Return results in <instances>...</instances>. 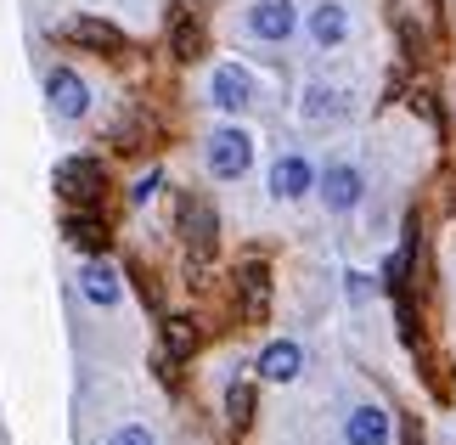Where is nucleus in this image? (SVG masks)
<instances>
[{
	"mask_svg": "<svg viewBox=\"0 0 456 445\" xmlns=\"http://www.w3.org/2000/svg\"><path fill=\"white\" fill-rule=\"evenodd\" d=\"M198 344H203V333L191 327V322H164V350H169V361H186Z\"/></svg>",
	"mask_w": 456,
	"mask_h": 445,
	"instance_id": "18",
	"label": "nucleus"
},
{
	"mask_svg": "<svg viewBox=\"0 0 456 445\" xmlns=\"http://www.w3.org/2000/svg\"><path fill=\"white\" fill-rule=\"evenodd\" d=\"M208 102H215L220 113H242L254 102V74L237 62H220L215 74H208Z\"/></svg>",
	"mask_w": 456,
	"mask_h": 445,
	"instance_id": "6",
	"label": "nucleus"
},
{
	"mask_svg": "<svg viewBox=\"0 0 456 445\" xmlns=\"http://www.w3.org/2000/svg\"><path fill=\"white\" fill-rule=\"evenodd\" d=\"M225 412H232V423L242 429V423L254 417V389L248 383H232V389H225Z\"/></svg>",
	"mask_w": 456,
	"mask_h": 445,
	"instance_id": "19",
	"label": "nucleus"
},
{
	"mask_svg": "<svg viewBox=\"0 0 456 445\" xmlns=\"http://www.w3.org/2000/svg\"><path fill=\"white\" fill-rule=\"evenodd\" d=\"M79 293L91 299L96 310H113L118 299H125V282H118L108 265H85V271H79Z\"/></svg>",
	"mask_w": 456,
	"mask_h": 445,
	"instance_id": "15",
	"label": "nucleus"
},
{
	"mask_svg": "<svg viewBox=\"0 0 456 445\" xmlns=\"http://www.w3.org/2000/svg\"><path fill=\"white\" fill-rule=\"evenodd\" d=\"M254 367H259V378H265V383H293V378H299V367H305V350L293 344V338H276V344L259 350Z\"/></svg>",
	"mask_w": 456,
	"mask_h": 445,
	"instance_id": "11",
	"label": "nucleus"
},
{
	"mask_svg": "<svg viewBox=\"0 0 456 445\" xmlns=\"http://www.w3.org/2000/svg\"><path fill=\"white\" fill-rule=\"evenodd\" d=\"M169 45H175V57H186V62L203 51V23H198V12H191L186 0L169 12Z\"/></svg>",
	"mask_w": 456,
	"mask_h": 445,
	"instance_id": "16",
	"label": "nucleus"
},
{
	"mask_svg": "<svg viewBox=\"0 0 456 445\" xmlns=\"http://www.w3.org/2000/svg\"><path fill=\"white\" fill-rule=\"evenodd\" d=\"M344 293H349V299H355V305H361V299L372 293V288H366V276H355V271H349V282H344Z\"/></svg>",
	"mask_w": 456,
	"mask_h": 445,
	"instance_id": "22",
	"label": "nucleus"
},
{
	"mask_svg": "<svg viewBox=\"0 0 456 445\" xmlns=\"http://www.w3.org/2000/svg\"><path fill=\"white\" fill-rule=\"evenodd\" d=\"M237 310H242V322H265V310H271V271L265 265H237Z\"/></svg>",
	"mask_w": 456,
	"mask_h": 445,
	"instance_id": "9",
	"label": "nucleus"
},
{
	"mask_svg": "<svg viewBox=\"0 0 456 445\" xmlns=\"http://www.w3.org/2000/svg\"><path fill=\"white\" fill-rule=\"evenodd\" d=\"M68 34H74L79 45H91V51H102V57H118V51H130V40H125V29L102 23V17H74V23H68Z\"/></svg>",
	"mask_w": 456,
	"mask_h": 445,
	"instance_id": "12",
	"label": "nucleus"
},
{
	"mask_svg": "<svg viewBox=\"0 0 456 445\" xmlns=\"http://www.w3.org/2000/svg\"><path fill=\"white\" fill-rule=\"evenodd\" d=\"M158 186H164V175H158V169H152V175H142V181H135V186H130V198H135V203H147V198H152V192H158Z\"/></svg>",
	"mask_w": 456,
	"mask_h": 445,
	"instance_id": "20",
	"label": "nucleus"
},
{
	"mask_svg": "<svg viewBox=\"0 0 456 445\" xmlns=\"http://www.w3.org/2000/svg\"><path fill=\"white\" fill-rule=\"evenodd\" d=\"M113 445H152V434L142 429V423H130V429H118V434H113Z\"/></svg>",
	"mask_w": 456,
	"mask_h": 445,
	"instance_id": "21",
	"label": "nucleus"
},
{
	"mask_svg": "<svg viewBox=\"0 0 456 445\" xmlns=\"http://www.w3.org/2000/svg\"><path fill=\"white\" fill-rule=\"evenodd\" d=\"M62 226H68V243H79L85 254H102V248H108V226L96 215H68Z\"/></svg>",
	"mask_w": 456,
	"mask_h": 445,
	"instance_id": "17",
	"label": "nucleus"
},
{
	"mask_svg": "<svg viewBox=\"0 0 456 445\" xmlns=\"http://www.w3.org/2000/svg\"><path fill=\"white\" fill-rule=\"evenodd\" d=\"M248 29L259 40H293V29H299V6L293 0H254L248 6Z\"/></svg>",
	"mask_w": 456,
	"mask_h": 445,
	"instance_id": "10",
	"label": "nucleus"
},
{
	"mask_svg": "<svg viewBox=\"0 0 456 445\" xmlns=\"http://www.w3.org/2000/svg\"><path fill=\"white\" fill-rule=\"evenodd\" d=\"M305 34L322 51H338L349 40V6H344V0H315L310 17H305Z\"/></svg>",
	"mask_w": 456,
	"mask_h": 445,
	"instance_id": "8",
	"label": "nucleus"
},
{
	"mask_svg": "<svg viewBox=\"0 0 456 445\" xmlns=\"http://www.w3.org/2000/svg\"><path fill=\"white\" fill-rule=\"evenodd\" d=\"M315 181H322V169H315L305 152H288V158H276V164H271V192H276L282 203H299V198H310V192H315Z\"/></svg>",
	"mask_w": 456,
	"mask_h": 445,
	"instance_id": "4",
	"label": "nucleus"
},
{
	"mask_svg": "<svg viewBox=\"0 0 456 445\" xmlns=\"http://www.w3.org/2000/svg\"><path fill=\"white\" fill-rule=\"evenodd\" d=\"M175 215H181V237H186V248H191V260H208V254L220 248V215H215V203H208V198L186 192Z\"/></svg>",
	"mask_w": 456,
	"mask_h": 445,
	"instance_id": "2",
	"label": "nucleus"
},
{
	"mask_svg": "<svg viewBox=\"0 0 456 445\" xmlns=\"http://www.w3.org/2000/svg\"><path fill=\"white\" fill-rule=\"evenodd\" d=\"M57 186H62V198H79L85 209H91V203H102L108 175H102L96 158H62V164H57Z\"/></svg>",
	"mask_w": 456,
	"mask_h": 445,
	"instance_id": "7",
	"label": "nucleus"
},
{
	"mask_svg": "<svg viewBox=\"0 0 456 445\" xmlns=\"http://www.w3.org/2000/svg\"><path fill=\"white\" fill-rule=\"evenodd\" d=\"M45 102H51V113H57V119H85V113H91V85H85L74 68H51Z\"/></svg>",
	"mask_w": 456,
	"mask_h": 445,
	"instance_id": "5",
	"label": "nucleus"
},
{
	"mask_svg": "<svg viewBox=\"0 0 456 445\" xmlns=\"http://www.w3.org/2000/svg\"><path fill=\"white\" fill-rule=\"evenodd\" d=\"M361 192H366V175L355 164H327L322 181H315V198H322L332 215H349V209L361 203Z\"/></svg>",
	"mask_w": 456,
	"mask_h": 445,
	"instance_id": "3",
	"label": "nucleus"
},
{
	"mask_svg": "<svg viewBox=\"0 0 456 445\" xmlns=\"http://www.w3.org/2000/svg\"><path fill=\"white\" fill-rule=\"evenodd\" d=\"M203 164H208L215 181H237V175H248L254 136L248 130H215V136H208V147H203Z\"/></svg>",
	"mask_w": 456,
	"mask_h": 445,
	"instance_id": "1",
	"label": "nucleus"
},
{
	"mask_svg": "<svg viewBox=\"0 0 456 445\" xmlns=\"http://www.w3.org/2000/svg\"><path fill=\"white\" fill-rule=\"evenodd\" d=\"M349 113V96L344 91H332V85H305V96H299V119L305 124H332V119H344Z\"/></svg>",
	"mask_w": 456,
	"mask_h": 445,
	"instance_id": "14",
	"label": "nucleus"
},
{
	"mask_svg": "<svg viewBox=\"0 0 456 445\" xmlns=\"http://www.w3.org/2000/svg\"><path fill=\"white\" fill-rule=\"evenodd\" d=\"M344 440L349 445H389V412L383 406H355L344 417Z\"/></svg>",
	"mask_w": 456,
	"mask_h": 445,
	"instance_id": "13",
	"label": "nucleus"
}]
</instances>
